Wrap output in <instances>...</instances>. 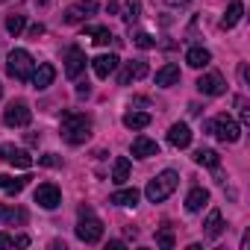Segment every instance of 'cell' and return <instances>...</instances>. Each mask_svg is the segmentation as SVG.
<instances>
[{
	"mask_svg": "<svg viewBox=\"0 0 250 250\" xmlns=\"http://www.w3.org/2000/svg\"><path fill=\"white\" fill-rule=\"evenodd\" d=\"M197 91L200 94H209V97H218V94H224L227 91V83H224V77L221 74H203L200 80H197Z\"/></svg>",
	"mask_w": 250,
	"mask_h": 250,
	"instance_id": "cell-9",
	"label": "cell"
},
{
	"mask_svg": "<svg viewBox=\"0 0 250 250\" xmlns=\"http://www.w3.org/2000/svg\"><path fill=\"white\" fill-rule=\"evenodd\" d=\"M118 62H121V59H118L115 53H100V56L91 62V68H94V74H97L100 80H106V77L118 68Z\"/></svg>",
	"mask_w": 250,
	"mask_h": 250,
	"instance_id": "cell-15",
	"label": "cell"
},
{
	"mask_svg": "<svg viewBox=\"0 0 250 250\" xmlns=\"http://www.w3.org/2000/svg\"><path fill=\"white\" fill-rule=\"evenodd\" d=\"M109 203H115V206H136L139 203V188H118L109 197Z\"/></svg>",
	"mask_w": 250,
	"mask_h": 250,
	"instance_id": "cell-20",
	"label": "cell"
},
{
	"mask_svg": "<svg viewBox=\"0 0 250 250\" xmlns=\"http://www.w3.org/2000/svg\"><path fill=\"white\" fill-rule=\"evenodd\" d=\"M147 124H150L147 112H127V115H124V127H127V130H145Z\"/></svg>",
	"mask_w": 250,
	"mask_h": 250,
	"instance_id": "cell-24",
	"label": "cell"
},
{
	"mask_svg": "<svg viewBox=\"0 0 250 250\" xmlns=\"http://www.w3.org/2000/svg\"><path fill=\"white\" fill-rule=\"evenodd\" d=\"M244 15V3L241 0H229V6H227V15L221 18V30H232Z\"/></svg>",
	"mask_w": 250,
	"mask_h": 250,
	"instance_id": "cell-18",
	"label": "cell"
},
{
	"mask_svg": "<svg viewBox=\"0 0 250 250\" xmlns=\"http://www.w3.org/2000/svg\"><path fill=\"white\" fill-rule=\"evenodd\" d=\"M203 130L212 133V136H218V142H224V145H235V142L241 139L238 121L229 118V115H218L215 121H206V124H203Z\"/></svg>",
	"mask_w": 250,
	"mask_h": 250,
	"instance_id": "cell-3",
	"label": "cell"
},
{
	"mask_svg": "<svg viewBox=\"0 0 250 250\" xmlns=\"http://www.w3.org/2000/svg\"><path fill=\"white\" fill-rule=\"evenodd\" d=\"M59 130H62V139L68 145H85L88 136H91V118L83 115V112H65L62 121H59Z\"/></svg>",
	"mask_w": 250,
	"mask_h": 250,
	"instance_id": "cell-1",
	"label": "cell"
},
{
	"mask_svg": "<svg viewBox=\"0 0 250 250\" xmlns=\"http://www.w3.org/2000/svg\"><path fill=\"white\" fill-rule=\"evenodd\" d=\"M177 186H180V174H177V171H162L159 177H153V180L147 183L145 197H147L150 203H162V200H168V197L174 194Z\"/></svg>",
	"mask_w": 250,
	"mask_h": 250,
	"instance_id": "cell-2",
	"label": "cell"
},
{
	"mask_svg": "<svg viewBox=\"0 0 250 250\" xmlns=\"http://www.w3.org/2000/svg\"><path fill=\"white\" fill-rule=\"evenodd\" d=\"M133 156L136 159H150V156H159V145L153 142V139H147V136H139V139H133Z\"/></svg>",
	"mask_w": 250,
	"mask_h": 250,
	"instance_id": "cell-13",
	"label": "cell"
},
{
	"mask_svg": "<svg viewBox=\"0 0 250 250\" xmlns=\"http://www.w3.org/2000/svg\"><path fill=\"white\" fill-rule=\"evenodd\" d=\"M203 232H206V238H218V235L224 232V218H221L218 209L209 212V218H206V224H203Z\"/></svg>",
	"mask_w": 250,
	"mask_h": 250,
	"instance_id": "cell-22",
	"label": "cell"
},
{
	"mask_svg": "<svg viewBox=\"0 0 250 250\" xmlns=\"http://www.w3.org/2000/svg\"><path fill=\"white\" fill-rule=\"evenodd\" d=\"M206 203H209V191H206L203 186L191 188V191H188V197H186V209H188V212H200Z\"/></svg>",
	"mask_w": 250,
	"mask_h": 250,
	"instance_id": "cell-19",
	"label": "cell"
},
{
	"mask_svg": "<svg viewBox=\"0 0 250 250\" xmlns=\"http://www.w3.org/2000/svg\"><path fill=\"white\" fill-rule=\"evenodd\" d=\"M194 162L203 165V168H218V165H221V156H218L215 150H209V147H200V150L194 153Z\"/></svg>",
	"mask_w": 250,
	"mask_h": 250,
	"instance_id": "cell-25",
	"label": "cell"
},
{
	"mask_svg": "<svg viewBox=\"0 0 250 250\" xmlns=\"http://www.w3.org/2000/svg\"><path fill=\"white\" fill-rule=\"evenodd\" d=\"M83 68H85V53L80 47H71L68 56H65V77L68 80H77L83 74Z\"/></svg>",
	"mask_w": 250,
	"mask_h": 250,
	"instance_id": "cell-10",
	"label": "cell"
},
{
	"mask_svg": "<svg viewBox=\"0 0 250 250\" xmlns=\"http://www.w3.org/2000/svg\"><path fill=\"white\" fill-rule=\"evenodd\" d=\"M0 3H6V0H0Z\"/></svg>",
	"mask_w": 250,
	"mask_h": 250,
	"instance_id": "cell-40",
	"label": "cell"
},
{
	"mask_svg": "<svg viewBox=\"0 0 250 250\" xmlns=\"http://www.w3.org/2000/svg\"><path fill=\"white\" fill-rule=\"evenodd\" d=\"M30 80H33V85H36L39 91H44L47 85H53V80H56V68H53L50 62H42V65H39V71H33V77H30Z\"/></svg>",
	"mask_w": 250,
	"mask_h": 250,
	"instance_id": "cell-14",
	"label": "cell"
},
{
	"mask_svg": "<svg viewBox=\"0 0 250 250\" xmlns=\"http://www.w3.org/2000/svg\"><path fill=\"white\" fill-rule=\"evenodd\" d=\"M33 200L42 206V209H56L59 203H62V191L53 186V183H42L39 188H36V194H33Z\"/></svg>",
	"mask_w": 250,
	"mask_h": 250,
	"instance_id": "cell-8",
	"label": "cell"
},
{
	"mask_svg": "<svg viewBox=\"0 0 250 250\" xmlns=\"http://www.w3.org/2000/svg\"><path fill=\"white\" fill-rule=\"evenodd\" d=\"M0 97H3V85H0Z\"/></svg>",
	"mask_w": 250,
	"mask_h": 250,
	"instance_id": "cell-39",
	"label": "cell"
},
{
	"mask_svg": "<svg viewBox=\"0 0 250 250\" xmlns=\"http://www.w3.org/2000/svg\"><path fill=\"white\" fill-rule=\"evenodd\" d=\"M3 247H30L27 235H9V232H0V250Z\"/></svg>",
	"mask_w": 250,
	"mask_h": 250,
	"instance_id": "cell-27",
	"label": "cell"
},
{
	"mask_svg": "<svg viewBox=\"0 0 250 250\" xmlns=\"http://www.w3.org/2000/svg\"><path fill=\"white\" fill-rule=\"evenodd\" d=\"M177 83H180V65L168 62V65H162V68L156 71V85L168 88V85H177Z\"/></svg>",
	"mask_w": 250,
	"mask_h": 250,
	"instance_id": "cell-16",
	"label": "cell"
},
{
	"mask_svg": "<svg viewBox=\"0 0 250 250\" xmlns=\"http://www.w3.org/2000/svg\"><path fill=\"white\" fill-rule=\"evenodd\" d=\"M30 36H33V39H39V36H44V27H42V24H36V27H30Z\"/></svg>",
	"mask_w": 250,
	"mask_h": 250,
	"instance_id": "cell-34",
	"label": "cell"
},
{
	"mask_svg": "<svg viewBox=\"0 0 250 250\" xmlns=\"http://www.w3.org/2000/svg\"><path fill=\"white\" fill-rule=\"evenodd\" d=\"M156 244L165 247V250H171V247H174V229H171V227H162V229L156 232Z\"/></svg>",
	"mask_w": 250,
	"mask_h": 250,
	"instance_id": "cell-31",
	"label": "cell"
},
{
	"mask_svg": "<svg viewBox=\"0 0 250 250\" xmlns=\"http://www.w3.org/2000/svg\"><path fill=\"white\" fill-rule=\"evenodd\" d=\"M24 27H27V18H24V15H9V18H6V30H9L12 36H21Z\"/></svg>",
	"mask_w": 250,
	"mask_h": 250,
	"instance_id": "cell-30",
	"label": "cell"
},
{
	"mask_svg": "<svg viewBox=\"0 0 250 250\" xmlns=\"http://www.w3.org/2000/svg\"><path fill=\"white\" fill-rule=\"evenodd\" d=\"M6 71H9V77H15L18 83H27L30 77H33V71H36V62H33V56L27 53V50H12L9 53V59H6Z\"/></svg>",
	"mask_w": 250,
	"mask_h": 250,
	"instance_id": "cell-5",
	"label": "cell"
},
{
	"mask_svg": "<svg viewBox=\"0 0 250 250\" xmlns=\"http://www.w3.org/2000/svg\"><path fill=\"white\" fill-rule=\"evenodd\" d=\"M168 142L174 147H188L191 145V130H188V124H174V127L168 130Z\"/></svg>",
	"mask_w": 250,
	"mask_h": 250,
	"instance_id": "cell-17",
	"label": "cell"
},
{
	"mask_svg": "<svg viewBox=\"0 0 250 250\" xmlns=\"http://www.w3.org/2000/svg\"><path fill=\"white\" fill-rule=\"evenodd\" d=\"M127 180H130V159L127 156H118L115 159V168H112V183L124 186Z\"/></svg>",
	"mask_w": 250,
	"mask_h": 250,
	"instance_id": "cell-23",
	"label": "cell"
},
{
	"mask_svg": "<svg viewBox=\"0 0 250 250\" xmlns=\"http://www.w3.org/2000/svg\"><path fill=\"white\" fill-rule=\"evenodd\" d=\"M39 165H44V168H59V165H62V159H59L56 153H47V156H42V159H39Z\"/></svg>",
	"mask_w": 250,
	"mask_h": 250,
	"instance_id": "cell-33",
	"label": "cell"
},
{
	"mask_svg": "<svg viewBox=\"0 0 250 250\" xmlns=\"http://www.w3.org/2000/svg\"><path fill=\"white\" fill-rule=\"evenodd\" d=\"M77 238H80V241H85V244H97V241L103 238V224L91 215V209H88V206H83V209H80Z\"/></svg>",
	"mask_w": 250,
	"mask_h": 250,
	"instance_id": "cell-4",
	"label": "cell"
},
{
	"mask_svg": "<svg viewBox=\"0 0 250 250\" xmlns=\"http://www.w3.org/2000/svg\"><path fill=\"white\" fill-rule=\"evenodd\" d=\"M94 9H97V0H80V3H74V6L65 12V21H68V24H80V21H85Z\"/></svg>",
	"mask_w": 250,
	"mask_h": 250,
	"instance_id": "cell-12",
	"label": "cell"
},
{
	"mask_svg": "<svg viewBox=\"0 0 250 250\" xmlns=\"http://www.w3.org/2000/svg\"><path fill=\"white\" fill-rule=\"evenodd\" d=\"M24 186H27V177L15 180V177H6V174H0V188H3L6 194H18Z\"/></svg>",
	"mask_w": 250,
	"mask_h": 250,
	"instance_id": "cell-26",
	"label": "cell"
},
{
	"mask_svg": "<svg viewBox=\"0 0 250 250\" xmlns=\"http://www.w3.org/2000/svg\"><path fill=\"white\" fill-rule=\"evenodd\" d=\"M36 3H42V6H44V3H47V0H36Z\"/></svg>",
	"mask_w": 250,
	"mask_h": 250,
	"instance_id": "cell-38",
	"label": "cell"
},
{
	"mask_svg": "<svg viewBox=\"0 0 250 250\" xmlns=\"http://www.w3.org/2000/svg\"><path fill=\"white\" fill-rule=\"evenodd\" d=\"M85 33H88V36H94V44H100V47H106V44L115 39L106 27H85Z\"/></svg>",
	"mask_w": 250,
	"mask_h": 250,
	"instance_id": "cell-29",
	"label": "cell"
},
{
	"mask_svg": "<svg viewBox=\"0 0 250 250\" xmlns=\"http://www.w3.org/2000/svg\"><path fill=\"white\" fill-rule=\"evenodd\" d=\"M147 62H142V59H136V62H127L124 65V71H121V77H118V83L121 85H130L133 80H142V77H147Z\"/></svg>",
	"mask_w": 250,
	"mask_h": 250,
	"instance_id": "cell-11",
	"label": "cell"
},
{
	"mask_svg": "<svg viewBox=\"0 0 250 250\" xmlns=\"http://www.w3.org/2000/svg\"><path fill=\"white\" fill-rule=\"evenodd\" d=\"M139 15H142V3H139V0H127V3H124V21H127V24H136L139 21Z\"/></svg>",
	"mask_w": 250,
	"mask_h": 250,
	"instance_id": "cell-28",
	"label": "cell"
},
{
	"mask_svg": "<svg viewBox=\"0 0 250 250\" xmlns=\"http://www.w3.org/2000/svg\"><path fill=\"white\" fill-rule=\"evenodd\" d=\"M168 6H180V3H188V0H165Z\"/></svg>",
	"mask_w": 250,
	"mask_h": 250,
	"instance_id": "cell-37",
	"label": "cell"
},
{
	"mask_svg": "<svg viewBox=\"0 0 250 250\" xmlns=\"http://www.w3.org/2000/svg\"><path fill=\"white\" fill-rule=\"evenodd\" d=\"M9 212H12V209H6V206H0V221H9Z\"/></svg>",
	"mask_w": 250,
	"mask_h": 250,
	"instance_id": "cell-36",
	"label": "cell"
},
{
	"mask_svg": "<svg viewBox=\"0 0 250 250\" xmlns=\"http://www.w3.org/2000/svg\"><path fill=\"white\" fill-rule=\"evenodd\" d=\"M0 159H6L12 168H21V171H27V168H33V156L24 150V147H12V145H0Z\"/></svg>",
	"mask_w": 250,
	"mask_h": 250,
	"instance_id": "cell-7",
	"label": "cell"
},
{
	"mask_svg": "<svg viewBox=\"0 0 250 250\" xmlns=\"http://www.w3.org/2000/svg\"><path fill=\"white\" fill-rule=\"evenodd\" d=\"M186 62H188L191 68H206V65L212 62V53H209L206 47H188V53H186Z\"/></svg>",
	"mask_w": 250,
	"mask_h": 250,
	"instance_id": "cell-21",
	"label": "cell"
},
{
	"mask_svg": "<svg viewBox=\"0 0 250 250\" xmlns=\"http://www.w3.org/2000/svg\"><path fill=\"white\" fill-rule=\"evenodd\" d=\"M88 91H91L88 83H80V85H77V94H80V97H88Z\"/></svg>",
	"mask_w": 250,
	"mask_h": 250,
	"instance_id": "cell-35",
	"label": "cell"
},
{
	"mask_svg": "<svg viewBox=\"0 0 250 250\" xmlns=\"http://www.w3.org/2000/svg\"><path fill=\"white\" fill-rule=\"evenodd\" d=\"M33 121V109L27 100H12L3 112V124L6 127H27V124Z\"/></svg>",
	"mask_w": 250,
	"mask_h": 250,
	"instance_id": "cell-6",
	"label": "cell"
},
{
	"mask_svg": "<svg viewBox=\"0 0 250 250\" xmlns=\"http://www.w3.org/2000/svg\"><path fill=\"white\" fill-rule=\"evenodd\" d=\"M133 44H136V47H142V50L156 47V42H153V36H150V33H136V36H133Z\"/></svg>",
	"mask_w": 250,
	"mask_h": 250,
	"instance_id": "cell-32",
	"label": "cell"
}]
</instances>
